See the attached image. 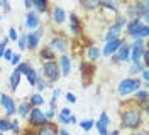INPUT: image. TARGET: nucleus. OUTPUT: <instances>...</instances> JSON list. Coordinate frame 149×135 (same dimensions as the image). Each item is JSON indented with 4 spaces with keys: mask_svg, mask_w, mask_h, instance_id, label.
Here are the masks:
<instances>
[{
    "mask_svg": "<svg viewBox=\"0 0 149 135\" xmlns=\"http://www.w3.org/2000/svg\"><path fill=\"white\" fill-rule=\"evenodd\" d=\"M29 105H31V108H42L44 107V103H46V98L42 96V93H37V91H34L32 95H29Z\"/></svg>",
    "mask_w": 149,
    "mask_h": 135,
    "instance_id": "obj_19",
    "label": "nucleus"
},
{
    "mask_svg": "<svg viewBox=\"0 0 149 135\" xmlns=\"http://www.w3.org/2000/svg\"><path fill=\"white\" fill-rule=\"evenodd\" d=\"M120 37H122V29H119L115 24H110V26L107 27L105 34H103V41H105V42H109V41L120 39Z\"/></svg>",
    "mask_w": 149,
    "mask_h": 135,
    "instance_id": "obj_18",
    "label": "nucleus"
},
{
    "mask_svg": "<svg viewBox=\"0 0 149 135\" xmlns=\"http://www.w3.org/2000/svg\"><path fill=\"white\" fill-rule=\"evenodd\" d=\"M100 9L110 10L113 14H119V10H120V2H117V0H100Z\"/></svg>",
    "mask_w": 149,
    "mask_h": 135,
    "instance_id": "obj_24",
    "label": "nucleus"
},
{
    "mask_svg": "<svg viewBox=\"0 0 149 135\" xmlns=\"http://www.w3.org/2000/svg\"><path fill=\"white\" fill-rule=\"evenodd\" d=\"M93 128H97L98 135H107V134H109V127L105 125V123H102L100 120H95V123H93Z\"/></svg>",
    "mask_w": 149,
    "mask_h": 135,
    "instance_id": "obj_36",
    "label": "nucleus"
},
{
    "mask_svg": "<svg viewBox=\"0 0 149 135\" xmlns=\"http://www.w3.org/2000/svg\"><path fill=\"white\" fill-rule=\"evenodd\" d=\"M34 34H36L41 41H42V37H44V34H46V27L44 26H41V27H37L36 30H34Z\"/></svg>",
    "mask_w": 149,
    "mask_h": 135,
    "instance_id": "obj_50",
    "label": "nucleus"
},
{
    "mask_svg": "<svg viewBox=\"0 0 149 135\" xmlns=\"http://www.w3.org/2000/svg\"><path fill=\"white\" fill-rule=\"evenodd\" d=\"M58 64H59V71H61V76H70L71 73V56L66 53V54H59L58 56Z\"/></svg>",
    "mask_w": 149,
    "mask_h": 135,
    "instance_id": "obj_13",
    "label": "nucleus"
},
{
    "mask_svg": "<svg viewBox=\"0 0 149 135\" xmlns=\"http://www.w3.org/2000/svg\"><path fill=\"white\" fill-rule=\"evenodd\" d=\"M148 36H149V24H142V26L139 27V30L134 34V37L132 39H148Z\"/></svg>",
    "mask_w": 149,
    "mask_h": 135,
    "instance_id": "obj_31",
    "label": "nucleus"
},
{
    "mask_svg": "<svg viewBox=\"0 0 149 135\" xmlns=\"http://www.w3.org/2000/svg\"><path fill=\"white\" fill-rule=\"evenodd\" d=\"M65 100L66 101H68V103H70V105H74V103H76V95H74L73 91H68V93H66L65 95Z\"/></svg>",
    "mask_w": 149,
    "mask_h": 135,
    "instance_id": "obj_44",
    "label": "nucleus"
},
{
    "mask_svg": "<svg viewBox=\"0 0 149 135\" xmlns=\"http://www.w3.org/2000/svg\"><path fill=\"white\" fill-rule=\"evenodd\" d=\"M31 66H32V64L29 63V61H22L20 64H17V66H15V71H17L19 74H22V76H24V74L29 71V68H31Z\"/></svg>",
    "mask_w": 149,
    "mask_h": 135,
    "instance_id": "obj_38",
    "label": "nucleus"
},
{
    "mask_svg": "<svg viewBox=\"0 0 149 135\" xmlns=\"http://www.w3.org/2000/svg\"><path fill=\"white\" fill-rule=\"evenodd\" d=\"M119 118H120V128L127 132H137L146 123L148 115L142 113L137 103H134L130 98H125L119 105Z\"/></svg>",
    "mask_w": 149,
    "mask_h": 135,
    "instance_id": "obj_1",
    "label": "nucleus"
},
{
    "mask_svg": "<svg viewBox=\"0 0 149 135\" xmlns=\"http://www.w3.org/2000/svg\"><path fill=\"white\" fill-rule=\"evenodd\" d=\"M58 135H70V132L66 130V127H59L58 128Z\"/></svg>",
    "mask_w": 149,
    "mask_h": 135,
    "instance_id": "obj_53",
    "label": "nucleus"
},
{
    "mask_svg": "<svg viewBox=\"0 0 149 135\" xmlns=\"http://www.w3.org/2000/svg\"><path fill=\"white\" fill-rule=\"evenodd\" d=\"M146 66L142 64V61H139V63H132L129 66V69H127V73H129V76L130 78H136V76H139V73L144 69Z\"/></svg>",
    "mask_w": 149,
    "mask_h": 135,
    "instance_id": "obj_29",
    "label": "nucleus"
},
{
    "mask_svg": "<svg viewBox=\"0 0 149 135\" xmlns=\"http://www.w3.org/2000/svg\"><path fill=\"white\" fill-rule=\"evenodd\" d=\"M20 135H37V132L34 130V128H29V127H26V128H22Z\"/></svg>",
    "mask_w": 149,
    "mask_h": 135,
    "instance_id": "obj_51",
    "label": "nucleus"
},
{
    "mask_svg": "<svg viewBox=\"0 0 149 135\" xmlns=\"http://www.w3.org/2000/svg\"><path fill=\"white\" fill-rule=\"evenodd\" d=\"M10 132H14L15 135H20L22 127H20V120L19 118H10Z\"/></svg>",
    "mask_w": 149,
    "mask_h": 135,
    "instance_id": "obj_34",
    "label": "nucleus"
},
{
    "mask_svg": "<svg viewBox=\"0 0 149 135\" xmlns=\"http://www.w3.org/2000/svg\"><path fill=\"white\" fill-rule=\"evenodd\" d=\"M107 135H120V130H119V128H115V130H110V132H109Z\"/></svg>",
    "mask_w": 149,
    "mask_h": 135,
    "instance_id": "obj_56",
    "label": "nucleus"
},
{
    "mask_svg": "<svg viewBox=\"0 0 149 135\" xmlns=\"http://www.w3.org/2000/svg\"><path fill=\"white\" fill-rule=\"evenodd\" d=\"M24 7L27 9V12L32 10V0H24Z\"/></svg>",
    "mask_w": 149,
    "mask_h": 135,
    "instance_id": "obj_54",
    "label": "nucleus"
},
{
    "mask_svg": "<svg viewBox=\"0 0 149 135\" xmlns=\"http://www.w3.org/2000/svg\"><path fill=\"white\" fill-rule=\"evenodd\" d=\"M125 42V39H113V41H109V42H105L103 44V47L100 49V53H102L103 57H112L113 54L119 51V47H120L122 44Z\"/></svg>",
    "mask_w": 149,
    "mask_h": 135,
    "instance_id": "obj_10",
    "label": "nucleus"
},
{
    "mask_svg": "<svg viewBox=\"0 0 149 135\" xmlns=\"http://www.w3.org/2000/svg\"><path fill=\"white\" fill-rule=\"evenodd\" d=\"M41 76L49 83V86L56 84L59 78H61V71H59V64H58V59L56 61H47V63H42L41 66Z\"/></svg>",
    "mask_w": 149,
    "mask_h": 135,
    "instance_id": "obj_3",
    "label": "nucleus"
},
{
    "mask_svg": "<svg viewBox=\"0 0 149 135\" xmlns=\"http://www.w3.org/2000/svg\"><path fill=\"white\" fill-rule=\"evenodd\" d=\"M144 22L141 20V19H132L127 22V26H125V36L127 37H134V34L139 30V27L142 26Z\"/></svg>",
    "mask_w": 149,
    "mask_h": 135,
    "instance_id": "obj_22",
    "label": "nucleus"
},
{
    "mask_svg": "<svg viewBox=\"0 0 149 135\" xmlns=\"http://www.w3.org/2000/svg\"><path fill=\"white\" fill-rule=\"evenodd\" d=\"M49 14H51V20H53L54 26H63L66 22V17H68L66 10L61 5H53L51 10H49Z\"/></svg>",
    "mask_w": 149,
    "mask_h": 135,
    "instance_id": "obj_11",
    "label": "nucleus"
},
{
    "mask_svg": "<svg viewBox=\"0 0 149 135\" xmlns=\"http://www.w3.org/2000/svg\"><path fill=\"white\" fill-rule=\"evenodd\" d=\"M10 132V120L5 117H0V134Z\"/></svg>",
    "mask_w": 149,
    "mask_h": 135,
    "instance_id": "obj_39",
    "label": "nucleus"
},
{
    "mask_svg": "<svg viewBox=\"0 0 149 135\" xmlns=\"http://www.w3.org/2000/svg\"><path fill=\"white\" fill-rule=\"evenodd\" d=\"M59 115H63V117H71L73 115V111L70 110V107H63V108H59V111H58Z\"/></svg>",
    "mask_w": 149,
    "mask_h": 135,
    "instance_id": "obj_49",
    "label": "nucleus"
},
{
    "mask_svg": "<svg viewBox=\"0 0 149 135\" xmlns=\"http://www.w3.org/2000/svg\"><path fill=\"white\" fill-rule=\"evenodd\" d=\"M34 88H36V91H37V93H42L44 90H47V88H49V83H47V81L44 80V78H42L41 74H39V78H37V81H36V86H34Z\"/></svg>",
    "mask_w": 149,
    "mask_h": 135,
    "instance_id": "obj_33",
    "label": "nucleus"
},
{
    "mask_svg": "<svg viewBox=\"0 0 149 135\" xmlns=\"http://www.w3.org/2000/svg\"><path fill=\"white\" fill-rule=\"evenodd\" d=\"M26 76V80H27V83H29V86H36V81H37V78H39V71H37L36 68H29V71L24 74Z\"/></svg>",
    "mask_w": 149,
    "mask_h": 135,
    "instance_id": "obj_28",
    "label": "nucleus"
},
{
    "mask_svg": "<svg viewBox=\"0 0 149 135\" xmlns=\"http://www.w3.org/2000/svg\"><path fill=\"white\" fill-rule=\"evenodd\" d=\"M19 30L15 29V27H9V30H7V39H9V42H17L19 39Z\"/></svg>",
    "mask_w": 149,
    "mask_h": 135,
    "instance_id": "obj_37",
    "label": "nucleus"
},
{
    "mask_svg": "<svg viewBox=\"0 0 149 135\" xmlns=\"http://www.w3.org/2000/svg\"><path fill=\"white\" fill-rule=\"evenodd\" d=\"M93 123H95V120H93V118H85V120H80V122H78L80 128L83 130L85 134H88L90 130H93Z\"/></svg>",
    "mask_w": 149,
    "mask_h": 135,
    "instance_id": "obj_32",
    "label": "nucleus"
},
{
    "mask_svg": "<svg viewBox=\"0 0 149 135\" xmlns=\"http://www.w3.org/2000/svg\"><path fill=\"white\" fill-rule=\"evenodd\" d=\"M2 10L3 12H10V3L7 0H2Z\"/></svg>",
    "mask_w": 149,
    "mask_h": 135,
    "instance_id": "obj_52",
    "label": "nucleus"
},
{
    "mask_svg": "<svg viewBox=\"0 0 149 135\" xmlns=\"http://www.w3.org/2000/svg\"><path fill=\"white\" fill-rule=\"evenodd\" d=\"M32 10L37 12L39 15L41 14H47L51 10V3L47 0H32Z\"/></svg>",
    "mask_w": 149,
    "mask_h": 135,
    "instance_id": "obj_21",
    "label": "nucleus"
},
{
    "mask_svg": "<svg viewBox=\"0 0 149 135\" xmlns=\"http://www.w3.org/2000/svg\"><path fill=\"white\" fill-rule=\"evenodd\" d=\"M66 19H70V34L73 37H80L83 34V22H81L80 15L76 12H70V15Z\"/></svg>",
    "mask_w": 149,
    "mask_h": 135,
    "instance_id": "obj_7",
    "label": "nucleus"
},
{
    "mask_svg": "<svg viewBox=\"0 0 149 135\" xmlns=\"http://www.w3.org/2000/svg\"><path fill=\"white\" fill-rule=\"evenodd\" d=\"M44 115H46V120H47V122H54V120H56V115H58V111L49 108V110H44Z\"/></svg>",
    "mask_w": 149,
    "mask_h": 135,
    "instance_id": "obj_41",
    "label": "nucleus"
},
{
    "mask_svg": "<svg viewBox=\"0 0 149 135\" xmlns=\"http://www.w3.org/2000/svg\"><path fill=\"white\" fill-rule=\"evenodd\" d=\"M74 123H78V118H76V115H71V117H70V125H74Z\"/></svg>",
    "mask_w": 149,
    "mask_h": 135,
    "instance_id": "obj_55",
    "label": "nucleus"
},
{
    "mask_svg": "<svg viewBox=\"0 0 149 135\" xmlns=\"http://www.w3.org/2000/svg\"><path fill=\"white\" fill-rule=\"evenodd\" d=\"M58 123L56 122H49V123H46L44 127H41V128H37L36 132L37 135H58Z\"/></svg>",
    "mask_w": 149,
    "mask_h": 135,
    "instance_id": "obj_23",
    "label": "nucleus"
},
{
    "mask_svg": "<svg viewBox=\"0 0 149 135\" xmlns=\"http://www.w3.org/2000/svg\"><path fill=\"white\" fill-rule=\"evenodd\" d=\"M130 135H148V134H146V130H142V132L137 130V132H130Z\"/></svg>",
    "mask_w": 149,
    "mask_h": 135,
    "instance_id": "obj_57",
    "label": "nucleus"
},
{
    "mask_svg": "<svg viewBox=\"0 0 149 135\" xmlns=\"http://www.w3.org/2000/svg\"><path fill=\"white\" fill-rule=\"evenodd\" d=\"M41 44H42V41L34 32H26V47H27V51H31V53L39 51Z\"/></svg>",
    "mask_w": 149,
    "mask_h": 135,
    "instance_id": "obj_15",
    "label": "nucleus"
},
{
    "mask_svg": "<svg viewBox=\"0 0 149 135\" xmlns=\"http://www.w3.org/2000/svg\"><path fill=\"white\" fill-rule=\"evenodd\" d=\"M129 56H130V44L125 41L124 44L119 47V51L113 54L110 57V61L113 64H119V63H129Z\"/></svg>",
    "mask_w": 149,
    "mask_h": 135,
    "instance_id": "obj_9",
    "label": "nucleus"
},
{
    "mask_svg": "<svg viewBox=\"0 0 149 135\" xmlns=\"http://www.w3.org/2000/svg\"><path fill=\"white\" fill-rule=\"evenodd\" d=\"M17 47H19V51H20V53L27 51V47H26V32L19 36V39H17Z\"/></svg>",
    "mask_w": 149,
    "mask_h": 135,
    "instance_id": "obj_40",
    "label": "nucleus"
},
{
    "mask_svg": "<svg viewBox=\"0 0 149 135\" xmlns=\"http://www.w3.org/2000/svg\"><path fill=\"white\" fill-rule=\"evenodd\" d=\"M0 107L3 110V117L5 118H14L17 115V105L14 96H10L9 93H0Z\"/></svg>",
    "mask_w": 149,
    "mask_h": 135,
    "instance_id": "obj_6",
    "label": "nucleus"
},
{
    "mask_svg": "<svg viewBox=\"0 0 149 135\" xmlns=\"http://www.w3.org/2000/svg\"><path fill=\"white\" fill-rule=\"evenodd\" d=\"M141 88H148V84H144L142 81L139 80V76H136V78H124V80L119 81V84H117V95L120 96V98H127L129 95L132 93H136L137 90Z\"/></svg>",
    "mask_w": 149,
    "mask_h": 135,
    "instance_id": "obj_2",
    "label": "nucleus"
},
{
    "mask_svg": "<svg viewBox=\"0 0 149 135\" xmlns=\"http://www.w3.org/2000/svg\"><path fill=\"white\" fill-rule=\"evenodd\" d=\"M9 47V39L7 37H3L2 41H0V59H2V56H3V53H5V49Z\"/></svg>",
    "mask_w": 149,
    "mask_h": 135,
    "instance_id": "obj_45",
    "label": "nucleus"
},
{
    "mask_svg": "<svg viewBox=\"0 0 149 135\" xmlns=\"http://www.w3.org/2000/svg\"><path fill=\"white\" fill-rule=\"evenodd\" d=\"M0 20H2V14H0Z\"/></svg>",
    "mask_w": 149,
    "mask_h": 135,
    "instance_id": "obj_59",
    "label": "nucleus"
},
{
    "mask_svg": "<svg viewBox=\"0 0 149 135\" xmlns=\"http://www.w3.org/2000/svg\"><path fill=\"white\" fill-rule=\"evenodd\" d=\"M12 56H14V51H12L10 47H7V49H5V53H3V56H2V59H5L7 63H10V59H12Z\"/></svg>",
    "mask_w": 149,
    "mask_h": 135,
    "instance_id": "obj_48",
    "label": "nucleus"
},
{
    "mask_svg": "<svg viewBox=\"0 0 149 135\" xmlns=\"http://www.w3.org/2000/svg\"><path fill=\"white\" fill-rule=\"evenodd\" d=\"M37 53H39V59H41V63H47V61H56V59H58L56 53H54V51H51L47 44L41 46Z\"/></svg>",
    "mask_w": 149,
    "mask_h": 135,
    "instance_id": "obj_17",
    "label": "nucleus"
},
{
    "mask_svg": "<svg viewBox=\"0 0 149 135\" xmlns=\"http://www.w3.org/2000/svg\"><path fill=\"white\" fill-rule=\"evenodd\" d=\"M80 71H81V78H83V81H85V86H88L90 81L93 80V76H95V73H97L95 64L81 61V63H80Z\"/></svg>",
    "mask_w": 149,
    "mask_h": 135,
    "instance_id": "obj_12",
    "label": "nucleus"
},
{
    "mask_svg": "<svg viewBox=\"0 0 149 135\" xmlns=\"http://www.w3.org/2000/svg\"><path fill=\"white\" fill-rule=\"evenodd\" d=\"M130 46H139V47H148V42L144 39H132V42H129Z\"/></svg>",
    "mask_w": 149,
    "mask_h": 135,
    "instance_id": "obj_47",
    "label": "nucleus"
},
{
    "mask_svg": "<svg viewBox=\"0 0 149 135\" xmlns=\"http://www.w3.org/2000/svg\"><path fill=\"white\" fill-rule=\"evenodd\" d=\"M22 63V54L20 53H14V56H12V59H10V64L12 66H17V64Z\"/></svg>",
    "mask_w": 149,
    "mask_h": 135,
    "instance_id": "obj_43",
    "label": "nucleus"
},
{
    "mask_svg": "<svg viewBox=\"0 0 149 135\" xmlns=\"http://www.w3.org/2000/svg\"><path fill=\"white\" fill-rule=\"evenodd\" d=\"M139 74H141L139 80L142 81L144 84H149V68H144V69H142V71L139 73Z\"/></svg>",
    "mask_w": 149,
    "mask_h": 135,
    "instance_id": "obj_42",
    "label": "nucleus"
},
{
    "mask_svg": "<svg viewBox=\"0 0 149 135\" xmlns=\"http://www.w3.org/2000/svg\"><path fill=\"white\" fill-rule=\"evenodd\" d=\"M20 80H22V74H19L15 69L10 73V76H9V88H10V91L17 90L19 84H20Z\"/></svg>",
    "mask_w": 149,
    "mask_h": 135,
    "instance_id": "obj_25",
    "label": "nucleus"
},
{
    "mask_svg": "<svg viewBox=\"0 0 149 135\" xmlns=\"http://www.w3.org/2000/svg\"><path fill=\"white\" fill-rule=\"evenodd\" d=\"M127 22H129V20L125 19V15H122V14H117V15H115V20H113V24L119 27V29H122V30L125 29Z\"/></svg>",
    "mask_w": 149,
    "mask_h": 135,
    "instance_id": "obj_35",
    "label": "nucleus"
},
{
    "mask_svg": "<svg viewBox=\"0 0 149 135\" xmlns=\"http://www.w3.org/2000/svg\"><path fill=\"white\" fill-rule=\"evenodd\" d=\"M0 9H2V0H0Z\"/></svg>",
    "mask_w": 149,
    "mask_h": 135,
    "instance_id": "obj_58",
    "label": "nucleus"
},
{
    "mask_svg": "<svg viewBox=\"0 0 149 135\" xmlns=\"http://www.w3.org/2000/svg\"><path fill=\"white\" fill-rule=\"evenodd\" d=\"M47 46L56 54H66L68 49H70V37L66 36V34H61V32H54L53 36L49 37Z\"/></svg>",
    "mask_w": 149,
    "mask_h": 135,
    "instance_id": "obj_4",
    "label": "nucleus"
},
{
    "mask_svg": "<svg viewBox=\"0 0 149 135\" xmlns=\"http://www.w3.org/2000/svg\"><path fill=\"white\" fill-rule=\"evenodd\" d=\"M42 26V20H41V15L34 12V10H29L24 17V27L27 29V32H34L37 27Z\"/></svg>",
    "mask_w": 149,
    "mask_h": 135,
    "instance_id": "obj_8",
    "label": "nucleus"
},
{
    "mask_svg": "<svg viewBox=\"0 0 149 135\" xmlns=\"http://www.w3.org/2000/svg\"><path fill=\"white\" fill-rule=\"evenodd\" d=\"M136 10H137V19H141L144 24H148V19H149V2L148 0L136 2Z\"/></svg>",
    "mask_w": 149,
    "mask_h": 135,
    "instance_id": "obj_16",
    "label": "nucleus"
},
{
    "mask_svg": "<svg viewBox=\"0 0 149 135\" xmlns=\"http://www.w3.org/2000/svg\"><path fill=\"white\" fill-rule=\"evenodd\" d=\"M98 120H100L102 123H105L107 127H110V117H109V113H107V111H102V113H100V117H98Z\"/></svg>",
    "mask_w": 149,
    "mask_h": 135,
    "instance_id": "obj_46",
    "label": "nucleus"
},
{
    "mask_svg": "<svg viewBox=\"0 0 149 135\" xmlns=\"http://www.w3.org/2000/svg\"><path fill=\"white\" fill-rule=\"evenodd\" d=\"M59 96H61V88H54L53 93H51V100H49V108H51V110H56Z\"/></svg>",
    "mask_w": 149,
    "mask_h": 135,
    "instance_id": "obj_30",
    "label": "nucleus"
},
{
    "mask_svg": "<svg viewBox=\"0 0 149 135\" xmlns=\"http://www.w3.org/2000/svg\"><path fill=\"white\" fill-rule=\"evenodd\" d=\"M102 57V53H100V47L97 44H88L86 51H85V61L86 63H92L95 64L98 59Z\"/></svg>",
    "mask_w": 149,
    "mask_h": 135,
    "instance_id": "obj_14",
    "label": "nucleus"
},
{
    "mask_svg": "<svg viewBox=\"0 0 149 135\" xmlns=\"http://www.w3.org/2000/svg\"><path fill=\"white\" fill-rule=\"evenodd\" d=\"M29 111H31V105H29V101L27 100H22L20 103L17 105V115H19V118H27V115H29Z\"/></svg>",
    "mask_w": 149,
    "mask_h": 135,
    "instance_id": "obj_27",
    "label": "nucleus"
},
{
    "mask_svg": "<svg viewBox=\"0 0 149 135\" xmlns=\"http://www.w3.org/2000/svg\"><path fill=\"white\" fill-rule=\"evenodd\" d=\"M80 7L86 12L100 9V0H80Z\"/></svg>",
    "mask_w": 149,
    "mask_h": 135,
    "instance_id": "obj_26",
    "label": "nucleus"
},
{
    "mask_svg": "<svg viewBox=\"0 0 149 135\" xmlns=\"http://www.w3.org/2000/svg\"><path fill=\"white\" fill-rule=\"evenodd\" d=\"M132 101L134 103H137V105H142V103H148L149 101V91L148 88H141V90H137L136 93H132Z\"/></svg>",
    "mask_w": 149,
    "mask_h": 135,
    "instance_id": "obj_20",
    "label": "nucleus"
},
{
    "mask_svg": "<svg viewBox=\"0 0 149 135\" xmlns=\"http://www.w3.org/2000/svg\"><path fill=\"white\" fill-rule=\"evenodd\" d=\"M27 127L29 128H41V127H44L46 123H49L46 120V115H44V110L42 108H31V111H29L27 115Z\"/></svg>",
    "mask_w": 149,
    "mask_h": 135,
    "instance_id": "obj_5",
    "label": "nucleus"
}]
</instances>
